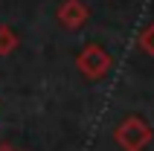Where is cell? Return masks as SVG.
<instances>
[{"label": "cell", "instance_id": "6da1fadb", "mask_svg": "<svg viewBox=\"0 0 154 151\" xmlns=\"http://www.w3.org/2000/svg\"><path fill=\"white\" fill-rule=\"evenodd\" d=\"M113 137H116V143H119L125 151H143L148 145V140H151V128H148L140 116H128L119 128H116Z\"/></svg>", "mask_w": 154, "mask_h": 151}, {"label": "cell", "instance_id": "7a4b0ae2", "mask_svg": "<svg viewBox=\"0 0 154 151\" xmlns=\"http://www.w3.org/2000/svg\"><path fill=\"white\" fill-rule=\"evenodd\" d=\"M79 70L87 76V79H102L111 67V58H108V52L102 47H96V44H87L85 50L79 52Z\"/></svg>", "mask_w": 154, "mask_h": 151}, {"label": "cell", "instance_id": "3957f363", "mask_svg": "<svg viewBox=\"0 0 154 151\" xmlns=\"http://www.w3.org/2000/svg\"><path fill=\"white\" fill-rule=\"evenodd\" d=\"M58 20L61 26H67V29H82L87 23V9L82 0H64L58 6Z\"/></svg>", "mask_w": 154, "mask_h": 151}, {"label": "cell", "instance_id": "277c9868", "mask_svg": "<svg viewBox=\"0 0 154 151\" xmlns=\"http://www.w3.org/2000/svg\"><path fill=\"white\" fill-rule=\"evenodd\" d=\"M15 47H17V35L9 26H0V55H9Z\"/></svg>", "mask_w": 154, "mask_h": 151}, {"label": "cell", "instance_id": "5b68a950", "mask_svg": "<svg viewBox=\"0 0 154 151\" xmlns=\"http://www.w3.org/2000/svg\"><path fill=\"white\" fill-rule=\"evenodd\" d=\"M140 44H143V47H146L148 52H154V29H151V32H146V35H143V41H140Z\"/></svg>", "mask_w": 154, "mask_h": 151}, {"label": "cell", "instance_id": "8992f818", "mask_svg": "<svg viewBox=\"0 0 154 151\" xmlns=\"http://www.w3.org/2000/svg\"><path fill=\"white\" fill-rule=\"evenodd\" d=\"M0 151H17V148H12V145H6V143H0Z\"/></svg>", "mask_w": 154, "mask_h": 151}]
</instances>
